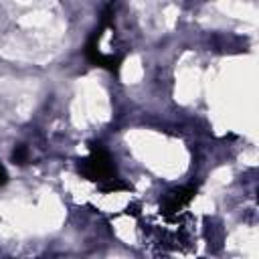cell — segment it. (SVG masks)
<instances>
[{
	"instance_id": "3",
	"label": "cell",
	"mask_w": 259,
	"mask_h": 259,
	"mask_svg": "<svg viewBox=\"0 0 259 259\" xmlns=\"http://www.w3.org/2000/svg\"><path fill=\"white\" fill-rule=\"evenodd\" d=\"M99 188H101L103 192H119V190H127V188H130V184H127V182H123V180H121V178H117V176H111L109 180L101 182V184H99Z\"/></svg>"
},
{
	"instance_id": "1",
	"label": "cell",
	"mask_w": 259,
	"mask_h": 259,
	"mask_svg": "<svg viewBox=\"0 0 259 259\" xmlns=\"http://www.w3.org/2000/svg\"><path fill=\"white\" fill-rule=\"evenodd\" d=\"M79 172L93 182H105L111 176H115V166L111 162V156L107 154V150L101 144H91L89 146V154L85 158H81L79 162Z\"/></svg>"
},
{
	"instance_id": "2",
	"label": "cell",
	"mask_w": 259,
	"mask_h": 259,
	"mask_svg": "<svg viewBox=\"0 0 259 259\" xmlns=\"http://www.w3.org/2000/svg\"><path fill=\"white\" fill-rule=\"evenodd\" d=\"M194 194H196V186H192V184L170 190V192L164 196V200H162V214L168 217V219L174 217V214H178V212L194 198Z\"/></svg>"
},
{
	"instance_id": "4",
	"label": "cell",
	"mask_w": 259,
	"mask_h": 259,
	"mask_svg": "<svg viewBox=\"0 0 259 259\" xmlns=\"http://www.w3.org/2000/svg\"><path fill=\"white\" fill-rule=\"evenodd\" d=\"M26 156H28V152H26L24 146H16L14 152H12V158H14V162H18V164H24V162H26Z\"/></svg>"
},
{
	"instance_id": "5",
	"label": "cell",
	"mask_w": 259,
	"mask_h": 259,
	"mask_svg": "<svg viewBox=\"0 0 259 259\" xmlns=\"http://www.w3.org/2000/svg\"><path fill=\"white\" fill-rule=\"evenodd\" d=\"M6 182H8V174H6L4 166L0 164V186H2V184H6Z\"/></svg>"
}]
</instances>
